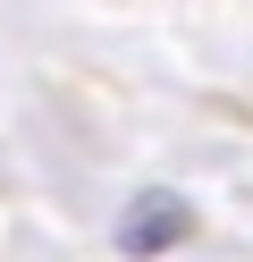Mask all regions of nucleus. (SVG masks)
<instances>
[{
	"instance_id": "nucleus-1",
	"label": "nucleus",
	"mask_w": 253,
	"mask_h": 262,
	"mask_svg": "<svg viewBox=\"0 0 253 262\" xmlns=\"http://www.w3.org/2000/svg\"><path fill=\"white\" fill-rule=\"evenodd\" d=\"M177 237H194V211H186V194H135V203L118 211V254H127V262L169 254Z\"/></svg>"
}]
</instances>
